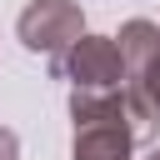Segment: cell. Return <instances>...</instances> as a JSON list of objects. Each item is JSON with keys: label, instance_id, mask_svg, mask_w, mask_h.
<instances>
[{"label": "cell", "instance_id": "obj_1", "mask_svg": "<svg viewBox=\"0 0 160 160\" xmlns=\"http://www.w3.org/2000/svg\"><path fill=\"white\" fill-rule=\"evenodd\" d=\"M70 160H130V150L155 135L125 90H70Z\"/></svg>", "mask_w": 160, "mask_h": 160}, {"label": "cell", "instance_id": "obj_2", "mask_svg": "<svg viewBox=\"0 0 160 160\" xmlns=\"http://www.w3.org/2000/svg\"><path fill=\"white\" fill-rule=\"evenodd\" d=\"M120 55H125V95L135 105V115L155 130L160 125V25L150 20H125L115 35Z\"/></svg>", "mask_w": 160, "mask_h": 160}, {"label": "cell", "instance_id": "obj_3", "mask_svg": "<svg viewBox=\"0 0 160 160\" xmlns=\"http://www.w3.org/2000/svg\"><path fill=\"white\" fill-rule=\"evenodd\" d=\"M15 35L30 55H45L50 65L65 60V50L85 35V10L75 0H30L15 20Z\"/></svg>", "mask_w": 160, "mask_h": 160}, {"label": "cell", "instance_id": "obj_4", "mask_svg": "<svg viewBox=\"0 0 160 160\" xmlns=\"http://www.w3.org/2000/svg\"><path fill=\"white\" fill-rule=\"evenodd\" d=\"M50 70L70 80V90H125V55L115 35H80Z\"/></svg>", "mask_w": 160, "mask_h": 160}, {"label": "cell", "instance_id": "obj_5", "mask_svg": "<svg viewBox=\"0 0 160 160\" xmlns=\"http://www.w3.org/2000/svg\"><path fill=\"white\" fill-rule=\"evenodd\" d=\"M0 160H20V140H15V130H5V125H0Z\"/></svg>", "mask_w": 160, "mask_h": 160}, {"label": "cell", "instance_id": "obj_6", "mask_svg": "<svg viewBox=\"0 0 160 160\" xmlns=\"http://www.w3.org/2000/svg\"><path fill=\"white\" fill-rule=\"evenodd\" d=\"M150 160H160V150H155V155H150Z\"/></svg>", "mask_w": 160, "mask_h": 160}]
</instances>
